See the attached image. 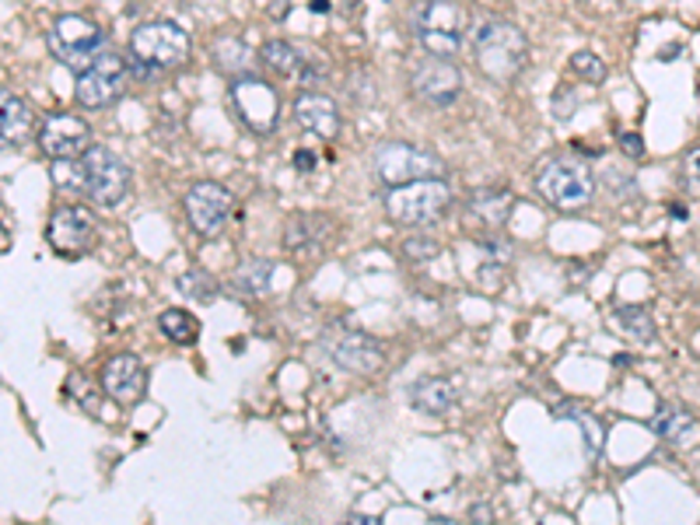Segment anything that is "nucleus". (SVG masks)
<instances>
[{"label": "nucleus", "mask_w": 700, "mask_h": 525, "mask_svg": "<svg viewBox=\"0 0 700 525\" xmlns=\"http://www.w3.org/2000/svg\"><path fill=\"white\" fill-rule=\"evenodd\" d=\"M102 43H105V32L95 22H88L84 14H64L49 32L53 57L64 67L78 70V75L102 57Z\"/></svg>", "instance_id": "7"}, {"label": "nucleus", "mask_w": 700, "mask_h": 525, "mask_svg": "<svg viewBox=\"0 0 700 525\" xmlns=\"http://www.w3.org/2000/svg\"><path fill=\"white\" fill-rule=\"evenodd\" d=\"M231 109H236L239 123L253 134H271L280 119V95L271 81L256 75H239L228 88Z\"/></svg>", "instance_id": "8"}, {"label": "nucleus", "mask_w": 700, "mask_h": 525, "mask_svg": "<svg viewBox=\"0 0 700 525\" xmlns=\"http://www.w3.org/2000/svg\"><path fill=\"white\" fill-rule=\"evenodd\" d=\"M295 119L301 123V130H309L322 140H333L340 130V113L336 102L322 92H301L295 99Z\"/></svg>", "instance_id": "18"}, {"label": "nucleus", "mask_w": 700, "mask_h": 525, "mask_svg": "<svg viewBox=\"0 0 700 525\" xmlns=\"http://www.w3.org/2000/svg\"><path fill=\"white\" fill-rule=\"evenodd\" d=\"M567 67H571V75L574 78H582V81H588V84H599V81H606V64L596 57V53H588V49H582V53H574V57L567 60Z\"/></svg>", "instance_id": "30"}, {"label": "nucleus", "mask_w": 700, "mask_h": 525, "mask_svg": "<svg viewBox=\"0 0 700 525\" xmlns=\"http://www.w3.org/2000/svg\"><path fill=\"white\" fill-rule=\"evenodd\" d=\"M649 427L673 448H693L697 438H700L697 418H693V413H687V410H679V407H662L655 418L649 421Z\"/></svg>", "instance_id": "20"}, {"label": "nucleus", "mask_w": 700, "mask_h": 525, "mask_svg": "<svg viewBox=\"0 0 700 525\" xmlns=\"http://www.w3.org/2000/svg\"><path fill=\"white\" fill-rule=\"evenodd\" d=\"M470 207H473V214L480 217V221H487L491 228H501L508 221L512 207H515V196L505 186H480L470 196Z\"/></svg>", "instance_id": "22"}, {"label": "nucleus", "mask_w": 700, "mask_h": 525, "mask_svg": "<svg viewBox=\"0 0 700 525\" xmlns=\"http://www.w3.org/2000/svg\"><path fill=\"white\" fill-rule=\"evenodd\" d=\"M95 242V221L81 207H60L49 221V246L60 256H84Z\"/></svg>", "instance_id": "14"}, {"label": "nucleus", "mask_w": 700, "mask_h": 525, "mask_svg": "<svg viewBox=\"0 0 700 525\" xmlns=\"http://www.w3.org/2000/svg\"><path fill=\"white\" fill-rule=\"evenodd\" d=\"M561 418H571V421H578V427L585 431V445H588V456L596 459L599 456V448H603V434H606V427L592 418V413L585 410V407H561Z\"/></svg>", "instance_id": "29"}, {"label": "nucleus", "mask_w": 700, "mask_h": 525, "mask_svg": "<svg viewBox=\"0 0 700 525\" xmlns=\"http://www.w3.org/2000/svg\"><path fill=\"white\" fill-rule=\"evenodd\" d=\"M315 166H319V161H315V155H312V151H298V155H295V169L312 172Z\"/></svg>", "instance_id": "34"}, {"label": "nucleus", "mask_w": 700, "mask_h": 525, "mask_svg": "<svg viewBox=\"0 0 700 525\" xmlns=\"http://www.w3.org/2000/svg\"><path fill=\"white\" fill-rule=\"evenodd\" d=\"M536 190L558 210H578L588 207L592 196H596V179H592L588 166L578 158H550L536 172Z\"/></svg>", "instance_id": "5"}, {"label": "nucleus", "mask_w": 700, "mask_h": 525, "mask_svg": "<svg viewBox=\"0 0 700 525\" xmlns=\"http://www.w3.org/2000/svg\"><path fill=\"white\" fill-rule=\"evenodd\" d=\"M371 166L386 186H403V183H414V179H441L445 175V161L435 151H424V148L400 144V140L379 144L371 155Z\"/></svg>", "instance_id": "6"}, {"label": "nucleus", "mask_w": 700, "mask_h": 525, "mask_svg": "<svg viewBox=\"0 0 700 525\" xmlns=\"http://www.w3.org/2000/svg\"><path fill=\"white\" fill-rule=\"evenodd\" d=\"M190 57V35L172 22H148L130 35V70L137 78H158Z\"/></svg>", "instance_id": "2"}, {"label": "nucleus", "mask_w": 700, "mask_h": 525, "mask_svg": "<svg viewBox=\"0 0 700 525\" xmlns=\"http://www.w3.org/2000/svg\"><path fill=\"white\" fill-rule=\"evenodd\" d=\"M473 60L483 78L512 84L529 67V35L512 22H501V18L480 22L473 32Z\"/></svg>", "instance_id": "1"}, {"label": "nucleus", "mask_w": 700, "mask_h": 525, "mask_svg": "<svg viewBox=\"0 0 700 525\" xmlns=\"http://www.w3.org/2000/svg\"><path fill=\"white\" fill-rule=\"evenodd\" d=\"M403 252H406V260H431L441 252V242L431 239V235H414V239L403 242Z\"/></svg>", "instance_id": "31"}, {"label": "nucleus", "mask_w": 700, "mask_h": 525, "mask_svg": "<svg viewBox=\"0 0 700 525\" xmlns=\"http://www.w3.org/2000/svg\"><path fill=\"white\" fill-rule=\"evenodd\" d=\"M620 151H623L627 158L641 161V158H644V140H641L638 134H620Z\"/></svg>", "instance_id": "33"}, {"label": "nucleus", "mask_w": 700, "mask_h": 525, "mask_svg": "<svg viewBox=\"0 0 700 525\" xmlns=\"http://www.w3.org/2000/svg\"><path fill=\"white\" fill-rule=\"evenodd\" d=\"M102 389L110 400H116L119 407H134L144 400L148 392V372H144L140 357L134 354H116L110 357V365L102 368Z\"/></svg>", "instance_id": "15"}, {"label": "nucleus", "mask_w": 700, "mask_h": 525, "mask_svg": "<svg viewBox=\"0 0 700 525\" xmlns=\"http://www.w3.org/2000/svg\"><path fill=\"white\" fill-rule=\"evenodd\" d=\"M274 263L271 260H245L236 266V274H231V292L242 295V298H260L271 292L274 284Z\"/></svg>", "instance_id": "23"}, {"label": "nucleus", "mask_w": 700, "mask_h": 525, "mask_svg": "<svg viewBox=\"0 0 700 525\" xmlns=\"http://www.w3.org/2000/svg\"><path fill=\"white\" fill-rule=\"evenodd\" d=\"M32 126H35L32 109L18 95L4 92V102H0V134H4L8 148L11 144H25L32 137Z\"/></svg>", "instance_id": "24"}, {"label": "nucleus", "mask_w": 700, "mask_h": 525, "mask_svg": "<svg viewBox=\"0 0 700 525\" xmlns=\"http://www.w3.org/2000/svg\"><path fill=\"white\" fill-rule=\"evenodd\" d=\"M452 204V190L445 186V179H414V183L389 186L386 193V210L397 225L406 228H424L435 217L445 214Z\"/></svg>", "instance_id": "4"}, {"label": "nucleus", "mask_w": 700, "mask_h": 525, "mask_svg": "<svg viewBox=\"0 0 700 525\" xmlns=\"http://www.w3.org/2000/svg\"><path fill=\"white\" fill-rule=\"evenodd\" d=\"M456 386L452 378L445 375H427L421 378V383H414V389H410V403H414L417 413H427V418H441V413H448L456 407Z\"/></svg>", "instance_id": "21"}, {"label": "nucleus", "mask_w": 700, "mask_h": 525, "mask_svg": "<svg viewBox=\"0 0 700 525\" xmlns=\"http://www.w3.org/2000/svg\"><path fill=\"white\" fill-rule=\"evenodd\" d=\"M53 186L64 193H84L88 190V172H84V158H53Z\"/></svg>", "instance_id": "27"}, {"label": "nucleus", "mask_w": 700, "mask_h": 525, "mask_svg": "<svg viewBox=\"0 0 700 525\" xmlns=\"http://www.w3.org/2000/svg\"><path fill=\"white\" fill-rule=\"evenodd\" d=\"M470 518H494V512L487 509V504H473V509H470Z\"/></svg>", "instance_id": "35"}, {"label": "nucleus", "mask_w": 700, "mask_h": 525, "mask_svg": "<svg viewBox=\"0 0 700 525\" xmlns=\"http://www.w3.org/2000/svg\"><path fill=\"white\" fill-rule=\"evenodd\" d=\"M333 235V225L322 214H298L284 225V246L295 256H319Z\"/></svg>", "instance_id": "17"}, {"label": "nucleus", "mask_w": 700, "mask_h": 525, "mask_svg": "<svg viewBox=\"0 0 700 525\" xmlns=\"http://www.w3.org/2000/svg\"><path fill=\"white\" fill-rule=\"evenodd\" d=\"M322 347H326L330 361L340 372H351V375H375L386 365L382 343L362 330H347V326L330 330L326 340H322Z\"/></svg>", "instance_id": "9"}, {"label": "nucleus", "mask_w": 700, "mask_h": 525, "mask_svg": "<svg viewBox=\"0 0 700 525\" xmlns=\"http://www.w3.org/2000/svg\"><path fill=\"white\" fill-rule=\"evenodd\" d=\"M175 287L179 292H183L186 298H193V301H204V305H210L214 298H218V281H214L207 270H190V274H183L175 281Z\"/></svg>", "instance_id": "28"}, {"label": "nucleus", "mask_w": 700, "mask_h": 525, "mask_svg": "<svg viewBox=\"0 0 700 525\" xmlns=\"http://www.w3.org/2000/svg\"><path fill=\"white\" fill-rule=\"evenodd\" d=\"M186 217L193 231H200L204 239L221 235L228 217H231V193L218 183H196L186 190Z\"/></svg>", "instance_id": "12"}, {"label": "nucleus", "mask_w": 700, "mask_h": 525, "mask_svg": "<svg viewBox=\"0 0 700 525\" xmlns=\"http://www.w3.org/2000/svg\"><path fill=\"white\" fill-rule=\"evenodd\" d=\"M684 186L690 196L700 201V148L687 151V158H684Z\"/></svg>", "instance_id": "32"}, {"label": "nucleus", "mask_w": 700, "mask_h": 525, "mask_svg": "<svg viewBox=\"0 0 700 525\" xmlns=\"http://www.w3.org/2000/svg\"><path fill=\"white\" fill-rule=\"evenodd\" d=\"M414 95L427 105H452L462 95V70L448 57H427L414 67Z\"/></svg>", "instance_id": "13"}, {"label": "nucleus", "mask_w": 700, "mask_h": 525, "mask_svg": "<svg viewBox=\"0 0 700 525\" xmlns=\"http://www.w3.org/2000/svg\"><path fill=\"white\" fill-rule=\"evenodd\" d=\"M158 330L172 343H179V347H190V343H196V336H200V319L186 309H165L158 316Z\"/></svg>", "instance_id": "25"}, {"label": "nucleus", "mask_w": 700, "mask_h": 525, "mask_svg": "<svg viewBox=\"0 0 700 525\" xmlns=\"http://www.w3.org/2000/svg\"><path fill=\"white\" fill-rule=\"evenodd\" d=\"M84 172H88V196L99 207H116L130 190V169L116 151L110 148H88L84 151Z\"/></svg>", "instance_id": "11"}, {"label": "nucleus", "mask_w": 700, "mask_h": 525, "mask_svg": "<svg viewBox=\"0 0 700 525\" xmlns=\"http://www.w3.org/2000/svg\"><path fill=\"white\" fill-rule=\"evenodd\" d=\"M263 64L274 70V75H280V78H295V81H301V84H315L322 75L319 70L309 64V57H305V53L298 49V46H291V43H266L263 46Z\"/></svg>", "instance_id": "19"}, {"label": "nucleus", "mask_w": 700, "mask_h": 525, "mask_svg": "<svg viewBox=\"0 0 700 525\" xmlns=\"http://www.w3.org/2000/svg\"><path fill=\"white\" fill-rule=\"evenodd\" d=\"M410 25H414L421 46L431 57H456L466 39V11L456 0H421L410 11Z\"/></svg>", "instance_id": "3"}, {"label": "nucleus", "mask_w": 700, "mask_h": 525, "mask_svg": "<svg viewBox=\"0 0 700 525\" xmlns=\"http://www.w3.org/2000/svg\"><path fill=\"white\" fill-rule=\"evenodd\" d=\"M127 78H130V64L116 57V53H102V57L81 70L74 95L84 109H105L119 102V95L127 92Z\"/></svg>", "instance_id": "10"}, {"label": "nucleus", "mask_w": 700, "mask_h": 525, "mask_svg": "<svg viewBox=\"0 0 700 525\" xmlns=\"http://www.w3.org/2000/svg\"><path fill=\"white\" fill-rule=\"evenodd\" d=\"M613 326L623 336H631L634 343L655 340V319L644 309H638V305H620V309H613Z\"/></svg>", "instance_id": "26"}, {"label": "nucleus", "mask_w": 700, "mask_h": 525, "mask_svg": "<svg viewBox=\"0 0 700 525\" xmlns=\"http://www.w3.org/2000/svg\"><path fill=\"white\" fill-rule=\"evenodd\" d=\"M88 137H92L88 123L81 116H70V113L49 116L43 123V130H39V144H43V151L49 158H78V155H84L88 148H92Z\"/></svg>", "instance_id": "16"}]
</instances>
